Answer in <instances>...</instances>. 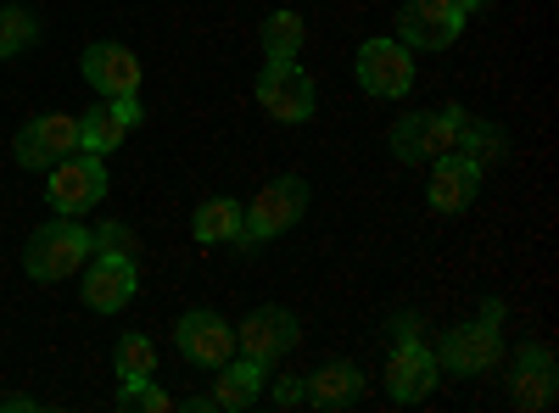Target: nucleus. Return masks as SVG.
Here are the masks:
<instances>
[{
    "label": "nucleus",
    "mask_w": 559,
    "mask_h": 413,
    "mask_svg": "<svg viewBox=\"0 0 559 413\" xmlns=\"http://www.w3.org/2000/svg\"><path fill=\"white\" fill-rule=\"evenodd\" d=\"M112 369H118L123 380H146V375H157V341H152V336H140V330H129V336L112 347Z\"/></svg>",
    "instance_id": "obj_23"
},
{
    "label": "nucleus",
    "mask_w": 559,
    "mask_h": 413,
    "mask_svg": "<svg viewBox=\"0 0 559 413\" xmlns=\"http://www.w3.org/2000/svg\"><path fill=\"white\" fill-rule=\"evenodd\" d=\"M79 73H84L90 89H102L107 101L140 96V57L129 51V45H118V39H96V45H90V51L79 57Z\"/></svg>",
    "instance_id": "obj_16"
},
{
    "label": "nucleus",
    "mask_w": 559,
    "mask_h": 413,
    "mask_svg": "<svg viewBox=\"0 0 559 413\" xmlns=\"http://www.w3.org/2000/svg\"><path fill=\"white\" fill-rule=\"evenodd\" d=\"M476 196H481V168H476L471 157H437V162H431V185H426L431 212L453 218V212L471 207Z\"/></svg>",
    "instance_id": "obj_18"
},
{
    "label": "nucleus",
    "mask_w": 559,
    "mask_h": 413,
    "mask_svg": "<svg viewBox=\"0 0 559 413\" xmlns=\"http://www.w3.org/2000/svg\"><path fill=\"white\" fill-rule=\"evenodd\" d=\"M45 202H51L57 218H84L90 207H102L107 202V162L90 151L51 162L45 168Z\"/></svg>",
    "instance_id": "obj_5"
},
{
    "label": "nucleus",
    "mask_w": 559,
    "mask_h": 413,
    "mask_svg": "<svg viewBox=\"0 0 559 413\" xmlns=\"http://www.w3.org/2000/svg\"><path fill=\"white\" fill-rule=\"evenodd\" d=\"M464 107H437V112H403L392 123V151L397 162H437V157H459V134H464Z\"/></svg>",
    "instance_id": "obj_4"
},
{
    "label": "nucleus",
    "mask_w": 559,
    "mask_h": 413,
    "mask_svg": "<svg viewBox=\"0 0 559 413\" xmlns=\"http://www.w3.org/2000/svg\"><path fill=\"white\" fill-rule=\"evenodd\" d=\"M353 73H358V89H364V96H376V101H403L408 89H414V51H408L403 39H392V34H376V39L358 45Z\"/></svg>",
    "instance_id": "obj_6"
},
{
    "label": "nucleus",
    "mask_w": 559,
    "mask_h": 413,
    "mask_svg": "<svg viewBox=\"0 0 559 413\" xmlns=\"http://www.w3.org/2000/svg\"><path fill=\"white\" fill-rule=\"evenodd\" d=\"M386 391L392 402H426L437 391V352L426 336H403L386 352Z\"/></svg>",
    "instance_id": "obj_12"
},
{
    "label": "nucleus",
    "mask_w": 559,
    "mask_h": 413,
    "mask_svg": "<svg viewBox=\"0 0 559 413\" xmlns=\"http://www.w3.org/2000/svg\"><path fill=\"white\" fill-rule=\"evenodd\" d=\"M258 101L274 123H308L313 107V78L297 62H263L258 68Z\"/></svg>",
    "instance_id": "obj_10"
},
{
    "label": "nucleus",
    "mask_w": 559,
    "mask_h": 413,
    "mask_svg": "<svg viewBox=\"0 0 559 413\" xmlns=\"http://www.w3.org/2000/svg\"><path fill=\"white\" fill-rule=\"evenodd\" d=\"M453 7H459V12H464V17H481V12H487V7H492V0H453Z\"/></svg>",
    "instance_id": "obj_29"
},
{
    "label": "nucleus",
    "mask_w": 559,
    "mask_h": 413,
    "mask_svg": "<svg viewBox=\"0 0 559 413\" xmlns=\"http://www.w3.org/2000/svg\"><path fill=\"white\" fill-rule=\"evenodd\" d=\"M174 347L191 363H202V369H224L236 357V325H224L213 307H197L174 325Z\"/></svg>",
    "instance_id": "obj_14"
},
{
    "label": "nucleus",
    "mask_w": 559,
    "mask_h": 413,
    "mask_svg": "<svg viewBox=\"0 0 559 413\" xmlns=\"http://www.w3.org/2000/svg\"><path fill=\"white\" fill-rule=\"evenodd\" d=\"M140 123H146V107H140V96H118V101H107V107H90V112L79 118V151L107 157V151L123 146V134L140 129Z\"/></svg>",
    "instance_id": "obj_17"
},
{
    "label": "nucleus",
    "mask_w": 559,
    "mask_h": 413,
    "mask_svg": "<svg viewBox=\"0 0 559 413\" xmlns=\"http://www.w3.org/2000/svg\"><path fill=\"white\" fill-rule=\"evenodd\" d=\"M503 151H509V134L498 129V123H487V118H464V134H459V157H471L481 173L492 168V162H503Z\"/></svg>",
    "instance_id": "obj_21"
},
{
    "label": "nucleus",
    "mask_w": 559,
    "mask_h": 413,
    "mask_svg": "<svg viewBox=\"0 0 559 413\" xmlns=\"http://www.w3.org/2000/svg\"><path fill=\"white\" fill-rule=\"evenodd\" d=\"M39 39V17L28 7H0V57H17Z\"/></svg>",
    "instance_id": "obj_24"
},
{
    "label": "nucleus",
    "mask_w": 559,
    "mask_h": 413,
    "mask_svg": "<svg viewBox=\"0 0 559 413\" xmlns=\"http://www.w3.org/2000/svg\"><path fill=\"white\" fill-rule=\"evenodd\" d=\"M559 397V369H554V352L543 341H526L515 357H509V402L521 413H543Z\"/></svg>",
    "instance_id": "obj_13"
},
{
    "label": "nucleus",
    "mask_w": 559,
    "mask_h": 413,
    "mask_svg": "<svg viewBox=\"0 0 559 413\" xmlns=\"http://www.w3.org/2000/svg\"><path fill=\"white\" fill-rule=\"evenodd\" d=\"M302 397L313 402V408H324V413H336V408H353L358 397H364V369L358 363H319V369L302 380Z\"/></svg>",
    "instance_id": "obj_19"
},
{
    "label": "nucleus",
    "mask_w": 559,
    "mask_h": 413,
    "mask_svg": "<svg viewBox=\"0 0 559 413\" xmlns=\"http://www.w3.org/2000/svg\"><path fill=\"white\" fill-rule=\"evenodd\" d=\"M28 408H39L34 397H0V413H28Z\"/></svg>",
    "instance_id": "obj_28"
},
{
    "label": "nucleus",
    "mask_w": 559,
    "mask_h": 413,
    "mask_svg": "<svg viewBox=\"0 0 559 413\" xmlns=\"http://www.w3.org/2000/svg\"><path fill=\"white\" fill-rule=\"evenodd\" d=\"M263 386H269V363L241 352V357H229L224 369H213V391L185 397L179 408H191V413H247V408H258Z\"/></svg>",
    "instance_id": "obj_7"
},
{
    "label": "nucleus",
    "mask_w": 559,
    "mask_h": 413,
    "mask_svg": "<svg viewBox=\"0 0 559 413\" xmlns=\"http://www.w3.org/2000/svg\"><path fill=\"white\" fill-rule=\"evenodd\" d=\"M263 57L269 62H297L302 57V17L297 12H269L263 17Z\"/></svg>",
    "instance_id": "obj_22"
},
{
    "label": "nucleus",
    "mask_w": 559,
    "mask_h": 413,
    "mask_svg": "<svg viewBox=\"0 0 559 413\" xmlns=\"http://www.w3.org/2000/svg\"><path fill=\"white\" fill-rule=\"evenodd\" d=\"M118 408H123V413H168L174 397L146 375V380H123V386H118Z\"/></svg>",
    "instance_id": "obj_25"
},
{
    "label": "nucleus",
    "mask_w": 559,
    "mask_h": 413,
    "mask_svg": "<svg viewBox=\"0 0 559 413\" xmlns=\"http://www.w3.org/2000/svg\"><path fill=\"white\" fill-rule=\"evenodd\" d=\"M297 402H308L302 397V380H280L274 386V408H297Z\"/></svg>",
    "instance_id": "obj_27"
},
{
    "label": "nucleus",
    "mask_w": 559,
    "mask_h": 413,
    "mask_svg": "<svg viewBox=\"0 0 559 413\" xmlns=\"http://www.w3.org/2000/svg\"><path fill=\"white\" fill-rule=\"evenodd\" d=\"M236 229H241V202L236 196H207L191 218V235L202 246H229L236 241Z\"/></svg>",
    "instance_id": "obj_20"
},
{
    "label": "nucleus",
    "mask_w": 559,
    "mask_h": 413,
    "mask_svg": "<svg viewBox=\"0 0 559 413\" xmlns=\"http://www.w3.org/2000/svg\"><path fill=\"white\" fill-rule=\"evenodd\" d=\"M90 252H96V235L79 218H51L23 241V268L34 286H62L90 263Z\"/></svg>",
    "instance_id": "obj_3"
},
{
    "label": "nucleus",
    "mask_w": 559,
    "mask_h": 413,
    "mask_svg": "<svg viewBox=\"0 0 559 413\" xmlns=\"http://www.w3.org/2000/svg\"><path fill=\"white\" fill-rule=\"evenodd\" d=\"M302 341V318L292 307H252L241 325H236V352L258 357V363H274V357H286L292 347Z\"/></svg>",
    "instance_id": "obj_11"
},
{
    "label": "nucleus",
    "mask_w": 559,
    "mask_h": 413,
    "mask_svg": "<svg viewBox=\"0 0 559 413\" xmlns=\"http://www.w3.org/2000/svg\"><path fill=\"white\" fill-rule=\"evenodd\" d=\"M73 151H79V118H68V112H39L12 134V162L28 173H45Z\"/></svg>",
    "instance_id": "obj_8"
},
{
    "label": "nucleus",
    "mask_w": 559,
    "mask_h": 413,
    "mask_svg": "<svg viewBox=\"0 0 559 413\" xmlns=\"http://www.w3.org/2000/svg\"><path fill=\"white\" fill-rule=\"evenodd\" d=\"M308 179L302 173H280V179H269V185L241 207V229H236V252H258V246H269V241H280L286 229H297L302 223V212H308Z\"/></svg>",
    "instance_id": "obj_1"
},
{
    "label": "nucleus",
    "mask_w": 559,
    "mask_h": 413,
    "mask_svg": "<svg viewBox=\"0 0 559 413\" xmlns=\"http://www.w3.org/2000/svg\"><path fill=\"white\" fill-rule=\"evenodd\" d=\"M464 17L453 0H403L397 7V39L408 51H448V45L464 34Z\"/></svg>",
    "instance_id": "obj_9"
},
{
    "label": "nucleus",
    "mask_w": 559,
    "mask_h": 413,
    "mask_svg": "<svg viewBox=\"0 0 559 413\" xmlns=\"http://www.w3.org/2000/svg\"><path fill=\"white\" fill-rule=\"evenodd\" d=\"M498 357H503V296H487L476 318H464V325H453L437 341V369H448L459 380L492 375Z\"/></svg>",
    "instance_id": "obj_2"
},
{
    "label": "nucleus",
    "mask_w": 559,
    "mask_h": 413,
    "mask_svg": "<svg viewBox=\"0 0 559 413\" xmlns=\"http://www.w3.org/2000/svg\"><path fill=\"white\" fill-rule=\"evenodd\" d=\"M79 280V296L90 313H123L140 291V274H134V257H90Z\"/></svg>",
    "instance_id": "obj_15"
},
{
    "label": "nucleus",
    "mask_w": 559,
    "mask_h": 413,
    "mask_svg": "<svg viewBox=\"0 0 559 413\" xmlns=\"http://www.w3.org/2000/svg\"><path fill=\"white\" fill-rule=\"evenodd\" d=\"M90 235H96V252L90 257H140V241H134V229L129 223H102V229H90Z\"/></svg>",
    "instance_id": "obj_26"
}]
</instances>
